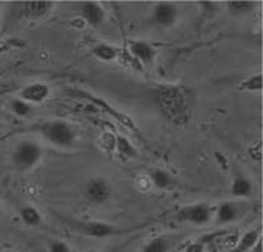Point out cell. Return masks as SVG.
I'll list each match as a JSON object with an SVG mask.
<instances>
[{
	"label": "cell",
	"mask_w": 263,
	"mask_h": 252,
	"mask_svg": "<svg viewBox=\"0 0 263 252\" xmlns=\"http://www.w3.org/2000/svg\"><path fill=\"white\" fill-rule=\"evenodd\" d=\"M263 87V76L261 72L248 76L247 78L240 82L239 89L243 92H250V94H261Z\"/></svg>",
	"instance_id": "7402d4cb"
},
{
	"label": "cell",
	"mask_w": 263,
	"mask_h": 252,
	"mask_svg": "<svg viewBox=\"0 0 263 252\" xmlns=\"http://www.w3.org/2000/svg\"><path fill=\"white\" fill-rule=\"evenodd\" d=\"M0 215H2V207H0Z\"/></svg>",
	"instance_id": "83f0119b"
},
{
	"label": "cell",
	"mask_w": 263,
	"mask_h": 252,
	"mask_svg": "<svg viewBox=\"0 0 263 252\" xmlns=\"http://www.w3.org/2000/svg\"><path fill=\"white\" fill-rule=\"evenodd\" d=\"M205 251V243H203L201 241H195V242L190 243L188 247L185 248V252H204Z\"/></svg>",
	"instance_id": "484cf974"
},
{
	"label": "cell",
	"mask_w": 263,
	"mask_h": 252,
	"mask_svg": "<svg viewBox=\"0 0 263 252\" xmlns=\"http://www.w3.org/2000/svg\"><path fill=\"white\" fill-rule=\"evenodd\" d=\"M184 239L180 233H164L151 239L140 252H170Z\"/></svg>",
	"instance_id": "4fadbf2b"
},
{
	"label": "cell",
	"mask_w": 263,
	"mask_h": 252,
	"mask_svg": "<svg viewBox=\"0 0 263 252\" xmlns=\"http://www.w3.org/2000/svg\"><path fill=\"white\" fill-rule=\"evenodd\" d=\"M10 111L13 115H15L16 117H21V119H25V117L29 116L32 114L33 107L30 103H28L27 101L22 100L21 97H15L10 102Z\"/></svg>",
	"instance_id": "603a6c76"
},
{
	"label": "cell",
	"mask_w": 263,
	"mask_h": 252,
	"mask_svg": "<svg viewBox=\"0 0 263 252\" xmlns=\"http://www.w3.org/2000/svg\"><path fill=\"white\" fill-rule=\"evenodd\" d=\"M215 220L219 225H228L236 222L239 218L238 206L233 202H223L214 211Z\"/></svg>",
	"instance_id": "2e32d148"
},
{
	"label": "cell",
	"mask_w": 263,
	"mask_h": 252,
	"mask_svg": "<svg viewBox=\"0 0 263 252\" xmlns=\"http://www.w3.org/2000/svg\"><path fill=\"white\" fill-rule=\"evenodd\" d=\"M115 149L117 150V153H119L120 155L128 159L136 158L139 154L135 145L124 135H117L116 138H115Z\"/></svg>",
	"instance_id": "ffe728a7"
},
{
	"label": "cell",
	"mask_w": 263,
	"mask_h": 252,
	"mask_svg": "<svg viewBox=\"0 0 263 252\" xmlns=\"http://www.w3.org/2000/svg\"><path fill=\"white\" fill-rule=\"evenodd\" d=\"M30 130L58 149H71L77 141L74 128L64 120H47L33 125Z\"/></svg>",
	"instance_id": "7a4b0ae2"
},
{
	"label": "cell",
	"mask_w": 263,
	"mask_h": 252,
	"mask_svg": "<svg viewBox=\"0 0 263 252\" xmlns=\"http://www.w3.org/2000/svg\"><path fill=\"white\" fill-rule=\"evenodd\" d=\"M43 158V148L35 141L24 140L13 150L12 163L19 173H27L34 169Z\"/></svg>",
	"instance_id": "5b68a950"
},
{
	"label": "cell",
	"mask_w": 263,
	"mask_h": 252,
	"mask_svg": "<svg viewBox=\"0 0 263 252\" xmlns=\"http://www.w3.org/2000/svg\"><path fill=\"white\" fill-rule=\"evenodd\" d=\"M214 214L213 207L206 203H193L181 207L176 212L175 218L179 222L189 223L193 226H206Z\"/></svg>",
	"instance_id": "8992f818"
},
{
	"label": "cell",
	"mask_w": 263,
	"mask_h": 252,
	"mask_svg": "<svg viewBox=\"0 0 263 252\" xmlns=\"http://www.w3.org/2000/svg\"><path fill=\"white\" fill-rule=\"evenodd\" d=\"M254 187L248 176L237 174L231 183L229 193L234 198H250L253 195Z\"/></svg>",
	"instance_id": "9a60e30c"
},
{
	"label": "cell",
	"mask_w": 263,
	"mask_h": 252,
	"mask_svg": "<svg viewBox=\"0 0 263 252\" xmlns=\"http://www.w3.org/2000/svg\"><path fill=\"white\" fill-rule=\"evenodd\" d=\"M3 129H4V125H3L2 120H0V133H2V131H3Z\"/></svg>",
	"instance_id": "4316f807"
},
{
	"label": "cell",
	"mask_w": 263,
	"mask_h": 252,
	"mask_svg": "<svg viewBox=\"0 0 263 252\" xmlns=\"http://www.w3.org/2000/svg\"><path fill=\"white\" fill-rule=\"evenodd\" d=\"M91 56L96 58V60L101 61V62L110 63V62H116L117 60L121 58L122 50L120 49L119 47L114 46V44L101 42V43L95 44V46L92 47Z\"/></svg>",
	"instance_id": "5bb4252c"
},
{
	"label": "cell",
	"mask_w": 263,
	"mask_h": 252,
	"mask_svg": "<svg viewBox=\"0 0 263 252\" xmlns=\"http://www.w3.org/2000/svg\"><path fill=\"white\" fill-rule=\"evenodd\" d=\"M149 176L153 186L160 190L170 189L175 184L174 176L164 168H153L150 170Z\"/></svg>",
	"instance_id": "e0dca14e"
},
{
	"label": "cell",
	"mask_w": 263,
	"mask_h": 252,
	"mask_svg": "<svg viewBox=\"0 0 263 252\" xmlns=\"http://www.w3.org/2000/svg\"><path fill=\"white\" fill-rule=\"evenodd\" d=\"M78 13L86 24L91 28H100L106 21V12L96 2H83L78 4Z\"/></svg>",
	"instance_id": "8fae6325"
},
{
	"label": "cell",
	"mask_w": 263,
	"mask_h": 252,
	"mask_svg": "<svg viewBox=\"0 0 263 252\" xmlns=\"http://www.w3.org/2000/svg\"><path fill=\"white\" fill-rule=\"evenodd\" d=\"M54 3L52 2H23L15 3L14 7L18 18L28 22H38L47 18L54 9Z\"/></svg>",
	"instance_id": "9c48e42d"
},
{
	"label": "cell",
	"mask_w": 263,
	"mask_h": 252,
	"mask_svg": "<svg viewBox=\"0 0 263 252\" xmlns=\"http://www.w3.org/2000/svg\"><path fill=\"white\" fill-rule=\"evenodd\" d=\"M48 250L49 252H72L69 246L62 240H50Z\"/></svg>",
	"instance_id": "cb8c5ba5"
},
{
	"label": "cell",
	"mask_w": 263,
	"mask_h": 252,
	"mask_svg": "<svg viewBox=\"0 0 263 252\" xmlns=\"http://www.w3.org/2000/svg\"><path fill=\"white\" fill-rule=\"evenodd\" d=\"M248 154H250L252 160H254L256 163H261L262 160V144L261 141H257L254 144H252L248 149Z\"/></svg>",
	"instance_id": "d4e9b609"
},
{
	"label": "cell",
	"mask_w": 263,
	"mask_h": 252,
	"mask_svg": "<svg viewBox=\"0 0 263 252\" xmlns=\"http://www.w3.org/2000/svg\"><path fill=\"white\" fill-rule=\"evenodd\" d=\"M180 18V10L175 3L161 2L156 3L151 12V22L154 25L161 28V29H169L173 28L179 22Z\"/></svg>",
	"instance_id": "ba28073f"
},
{
	"label": "cell",
	"mask_w": 263,
	"mask_h": 252,
	"mask_svg": "<svg viewBox=\"0 0 263 252\" xmlns=\"http://www.w3.org/2000/svg\"><path fill=\"white\" fill-rule=\"evenodd\" d=\"M257 3L254 2H229L226 3L227 10L234 16H245L253 13L257 8Z\"/></svg>",
	"instance_id": "44dd1931"
},
{
	"label": "cell",
	"mask_w": 263,
	"mask_h": 252,
	"mask_svg": "<svg viewBox=\"0 0 263 252\" xmlns=\"http://www.w3.org/2000/svg\"><path fill=\"white\" fill-rule=\"evenodd\" d=\"M150 99L159 115L175 128H184L193 117L194 89L183 83H160L150 89Z\"/></svg>",
	"instance_id": "6da1fadb"
},
{
	"label": "cell",
	"mask_w": 263,
	"mask_h": 252,
	"mask_svg": "<svg viewBox=\"0 0 263 252\" xmlns=\"http://www.w3.org/2000/svg\"><path fill=\"white\" fill-rule=\"evenodd\" d=\"M64 94L68 95L69 97H76V99H83V100H88L89 102L93 103L95 106H97V107H102L103 110L106 111L107 114L112 115L114 119H116L117 121L121 122L122 125L125 126V128L130 129L131 131H134V133L136 134V135L141 136L142 138V134H140L139 129L136 128V125L134 124L133 119H130V117L127 116V115H125L124 113H121L120 110H117L116 107H115L114 105H111L108 101H106L105 99H102V97L100 96H96V95H93L92 92L87 91V89H83V88H78V87H68L64 89Z\"/></svg>",
	"instance_id": "277c9868"
},
{
	"label": "cell",
	"mask_w": 263,
	"mask_h": 252,
	"mask_svg": "<svg viewBox=\"0 0 263 252\" xmlns=\"http://www.w3.org/2000/svg\"><path fill=\"white\" fill-rule=\"evenodd\" d=\"M128 52L136 62L145 67H151L155 63L159 49L154 44L141 39H133L128 43Z\"/></svg>",
	"instance_id": "30bf717a"
},
{
	"label": "cell",
	"mask_w": 263,
	"mask_h": 252,
	"mask_svg": "<svg viewBox=\"0 0 263 252\" xmlns=\"http://www.w3.org/2000/svg\"><path fill=\"white\" fill-rule=\"evenodd\" d=\"M52 89L47 83L43 82H33L24 86L19 91V96L22 100L27 101L30 105H39V103L46 102L49 99Z\"/></svg>",
	"instance_id": "7c38bea8"
},
{
	"label": "cell",
	"mask_w": 263,
	"mask_h": 252,
	"mask_svg": "<svg viewBox=\"0 0 263 252\" xmlns=\"http://www.w3.org/2000/svg\"><path fill=\"white\" fill-rule=\"evenodd\" d=\"M259 240H261V229H250V231H247L240 237L237 245L234 246L233 250L231 252H250L257 245Z\"/></svg>",
	"instance_id": "ac0fdd59"
},
{
	"label": "cell",
	"mask_w": 263,
	"mask_h": 252,
	"mask_svg": "<svg viewBox=\"0 0 263 252\" xmlns=\"http://www.w3.org/2000/svg\"><path fill=\"white\" fill-rule=\"evenodd\" d=\"M85 197L91 204L103 206L112 197V184L103 176H93L86 183Z\"/></svg>",
	"instance_id": "52a82bcc"
},
{
	"label": "cell",
	"mask_w": 263,
	"mask_h": 252,
	"mask_svg": "<svg viewBox=\"0 0 263 252\" xmlns=\"http://www.w3.org/2000/svg\"><path fill=\"white\" fill-rule=\"evenodd\" d=\"M19 215H21V220L23 221L24 225L29 227H38L43 222V215L37 207L32 206V204H25V206L21 207Z\"/></svg>",
	"instance_id": "d6986e66"
},
{
	"label": "cell",
	"mask_w": 263,
	"mask_h": 252,
	"mask_svg": "<svg viewBox=\"0 0 263 252\" xmlns=\"http://www.w3.org/2000/svg\"><path fill=\"white\" fill-rule=\"evenodd\" d=\"M4 252H12V251H4Z\"/></svg>",
	"instance_id": "f1b7e54d"
},
{
	"label": "cell",
	"mask_w": 263,
	"mask_h": 252,
	"mask_svg": "<svg viewBox=\"0 0 263 252\" xmlns=\"http://www.w3.org/2000/svg\"><path fill=\"white\" fill-rule=\"evenodd\" d=\"M57 218L72 231L83 235V236L92 237V239H110V237L122 236V235L133 232V229L130 228H124V227L103 222V221L78 220V218L64 217L60 214H57Z\"/></svg>",
	"instance_id": "3957f363"
}]
</instances>
